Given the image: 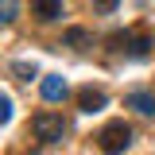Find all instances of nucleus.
<instances>
[{
    "label": "nucleus",
    "instance_id": "1",
    "mask_svg": "<svg viewBox=\"0 0 155 155\" xmlns=\"http://www.w3.org/2000/svg\"><path fill=\"white\" fill-rule=\"evenodd\" d=\"M97 140H101V151L105 155H124L128 143H132V124H128V120H113V124L101 128Z\"/></svg>",
    "mask_w": 155,
    "mask_h": 155
},
{
    "label": "nucleus",
    "instance_id": "2",
    "mask_svg": "<svg viewBox=\"0 0 155 155\" xmlns=\"http://www.w3.org/2000/svg\"><path fill=\"white\" fill-rule=\"evenodd\" d=\"M31 132H35L39 143H58L66 136V120L58 113H35L31 116Z\"/></svg>",
    "mask_w": 155,
    "mask_h": 155
},
{
    "label": "nucleus",
    "instance_id": "3",
    "mask_svg": "<svg viewBox=\"0 0 155 155\" xmlns=\"http://www.w3.org/2000/svg\"><path fill=\"white\" fill-rule=\"evenodd\" d=\"M39 93H43V101H66L70 97V85H66L62 74H47L39 81Z\"/></svg>",
    "mask_w": 155,
    "mask_h": 155
},
{
    "label": "nucleus",
    "instance_id": "4",
    "mask_svg": "<svg viewBox=\"0 0 155 155\" xmlns=\"http://www.w3.org/2000/svg\"><path fill=\"white\" fill-rule=\"evenodd\" d=\"M124 105L136 109L140 116H155V93L151 89H132V93H124Z\"/></svg>",
    "mask_w": 155,
    "mask_h": 155
},
{
    "label": "nucleus",
    "instance_id": "5",
    "mask_svg": "<svg viewBox=\"0 0 155 155\" xmlns=\"http://www.w3.org/2000/svg\"><path fill=\"white\" fill-rule=\"evenodd\" d=\"M105 105H109L105 89H93V85H85V89L78 93V109H81V113H89V116H93V113H101Z\"/></svg>",
    "mask_w": 155,
    "mask_h": 155
},
{
    "label": "nucleus",
    "instance_id": "6",
    "mask_svg": "<svg viewBox=\"0 0 155 155\" xmlns=\"http://www.w3.org/2000/svg\"><path fill=\"white\" fill-rule=\"evenodd\" d=\"M31 16L43 19V23H51V19L62 16V0H31Z\"/></svg>",
    "mask_w": 155,
    "mask_h": 155
},
{
    "label": "nucleus",
    "instance_id": "7",
    "mask_svg": "<svg viewBox=\"0 0 155 155\" xmlns=\"http://www.w3.org/2000/svg\"><path fill=\"white\" fill-rule=\"evenodd\" d=\"M120 43H124V51H128V54H132V58H147V51H151V43H147V39H143V35H136V39H128V35H120Z\"/></svg>",
    "mask_w": 155,
    "mask_h": 155
},
{
    "label": "nucleus",
    "instance_id": "8",
    "mask_svg": "<svg viewBox=\"0 0 155 155\" xmlns=\"http://www.w3.org/2000/svg\"><path fill=\"white\" fill-rule=\"evenodd\" d=\"M12 74H16V78H23V81H31V78L39 74V70H35V62H27V58H19V62H12Z\"/></svg>",
    "mask_w": 155,
    "mask_h": 155
},
{
    "label": "nucleus",
    "instance_id": "9",
    "mask_svg": "<svg viewBox=\"0 0 155 155\" xmlns=\"http://www.w3.org/2000/svg\"><path fill=\"white\" fill-rule=\"evenodd\" d=\"M66 43H70V47H85V43H89V31H81V27H70V31H66Z\"/></svg>",
    "mask_w": 155,
    "mask_h": 155
},
{
    "label": "nucleus",
    "instance_id": "10",
    "mask_svg": "<svg viewBox=\"0 0 155 155\" xmlns=\"http://www.w3.org/2000/svg\"><path fill=\"white\" fill-rule=\"evenodd\" d=\"M116 4H120V0H93V12H101V16H113Z\"/></svg>",
    "mask_w": 155,
    "mask_h": 155
},
{
    "label": "nucleus",
    "instance_id": "11",
    "mask_svg": "<svg viewBox=\"0 0 155 155\" xmlns=\"http://www.w3.org/2000/svg\"><path fill=\"white\" fill-rule=\"evenodd\" d=\"M0 8H4V23H12V19H16V0H0Z\"/></svg>",
    "mask_w": 155,
    "mask_h": 155
},
{
    "label": "nucleus",
    "instance_id": "12",
    "mask_svg": "<svg viewBox=\"0 0 155 155\" xmlns=\"http://www.w3.org/2000/svg\"><path fill=\"white\" fill-rule=\"evenodd\" d=\"M0 120H4V124L12 120V97H0Z\"/></svg>",
    "mask_w": 155,
    "mask_h": 155
}]
</instances>
